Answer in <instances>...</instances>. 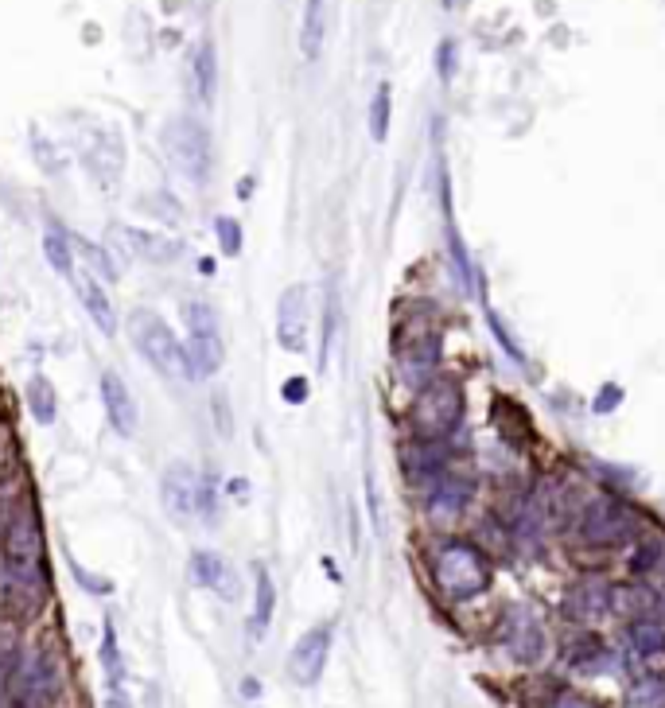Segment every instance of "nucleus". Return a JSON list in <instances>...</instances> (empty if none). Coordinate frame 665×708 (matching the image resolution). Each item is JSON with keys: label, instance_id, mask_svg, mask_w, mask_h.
<instances>
[{"label": "nucleus", "instance_id": "1", "mask_svg": "<svg viewBox=\"0 0 665 708\" xmlns=\"http://www.w3.org/2000/svg\"><path fill=\"white\" fill-rule=\"evenodd\" d=\"M0 553H4V572H8V584L16 592H24L28 600L43 596L47 588V545H43V526H39V514H35V502L24 498L8 526H4V541H0Z\"/></svg>", "mask_w": 665, "mask_h": 708}, {"label": "nucleus", "instance_id": "2", "mask_svg": "<svg viewBox=\"0 0 665 708\" xmlns=\"http://www.w3.org/2000/svg\"><path fill=\"white\" fill-rule=\"evenodd\" d=\"M432 584L448 603H467L483 596L490 588V561L487 553L463 537H448L432 549Z\"/></svg>", "mask_w": 665, "mask_h": 708}, {"label": "nucleus", "instance_id": "3", "mask_svg": "<svg viewBox=\"0 0 665 708\" xmlns=\"http://www.w3.org/2000/svg\"><path fill=\"white\" fill-rule=\"evenodd\" d=\"M125 331H129V339H133L137 354L152 366V370H160L164 378H175V382L187 378L183 343L175 339L172 323L160 316V312H152V308H133L129 319H125Z\"/></svg>", "mask_w": 665, "mask_h": 708}, {"label": "nucleus", "instance_id": "4", "mask_svg": "<svg viewBox=\"0 0 665 708\" xmlns=\"http://www.w3.org/2000/svg\"><path fill=\"white\" fill-rule=\"evenodd\" d=\"M463 421V386L455 378H432L417 390L409 425L417 440H448Z\"/></svg>", "mask_w": 665, "mask_h": 708}, {"label": "nucleus", "instance_id": "5", "mask_svg": "<svg viewBox=\"0 0 665 708\" xmlns=\"http://www.w3.org/2000/svg\"><path fill=\"white\" fill-rule=\"evenodd\" d=\"M393 358H397L401 378L420 390L424 382L436 378V366H440V327L424 316L401 319L393 335Z\"/></svg>", "mask_w": 665, "mask_h": 708}, {"label": "nucleus", "instance_id": "6", "mask_svg": "<svg viewBox=\"0 0 665 708\" xmlns=\"http://www.w3.org/2000/svg\"><path fill=\"white\" fill-rule=\"evenodd\" d=\"M183 323H187V343H183V358H187V378H210L222 370L226 362V347H222V331H218V312L191 300L183 304Z\"/></svg>", "mask_w": 665, "mask_h": 708}, {"label": "nucleus", "instance_id": "7", "mask_svg": "<svg viewBox=\"0 0 665 708\" xmlns=\"http://www.w3.org/2000/svg\"><path fill=\"white\" fill-rule=\"evenodd\" d=\"M638 514L630 510V502L615 495H595L584 502L580 510V541L595 545V549H615L627 545L630 537L638 533Z\"/></svg>", "mask_w": 665, "mask_h": 708}, {"label": "nucleus", "instance_id": "8", "mask_svg": "<svg viewBox=\"0 0 665 708\" xmlns=\"http://www.w3.org/2000/svg\"><path fill=\"white\" fill-rule=\"evenodd\" d=\"M164 152L175 168L191 183H207L210 168H214V148H210V133L195 121V117H172L160 133Z\"/></svg>", "mask_w": 665, "mask_h": 708}, {"label": "nucleus", "instance_id": "9", "mask_svg": "<svg viewBox=\"0 0 665 708\" xmlns=\"http://www.w3.org/2000/svg\"><path fill=\"white\" fill-rule=\"evenodd\" d=\"M12 693L24 708H51L63 693V666L51 658V650L35 646L24 650L20 666L12 673Z\"/></svg>", "mask_w": 665, "mask_h": 708}, {"label": "nucleus", "instance_id": "10", "mask_svg": "<svg viewBox=\"0 0 665 708\" xmlns=\"http://www.w3.org/2000/svg\"><path fill=\"white\" fill-rule=\"evenodd\" d=\"M498 635H502L506 654H510L518 666H541L545 654H549V631H545L541 615H537L533 607H525V603H514V607L506 611Z\"/></svg>", "mask_w": 665, "mask_h": 708}, {"label": "nucleus", "instance_id": "11", "mask_svg": "<svg viewBox=\"0 0 665 708\" xmlns=\"http://www.w3.org/2000/svg\"><path fill=\"white\" fill-rule=\"evenodd\" d=\"M331 642H335V623H315L312 631L296 638V646L288 654V677L300 689L319 685V677L327 670V658H331Z\"/></svg>", "mask_w": 665, "mask_h": 708}, {"label": "nucleus", "instance_id": "12", "mask_svg": "<svg viewBox=\"0 0 665 708\" xmlns=\"http://www.w3.org/2000/svg\"><path fill=\"white\" fill-rule=\"evenodd\" d=\"M199 495H203V479L195 475V467L183 460H175L164 467L160 475V502L168 510L175 526H187L199 514Z\"/></svg>", "mask_w": 665, "mask_h": 708}, {"label": "nucleus", "instance_id": "13", "mask_svg": "<svg viewBox=\"0 0 665 708\" xmlns=\"http://www.w3.org/2000/svg\"><path fill=\"white\" fill-rule=\"evenodd\" d=\"M109 238L125 257L144 261V265H175L187 253L183 242H175L168 234H156V230H137V226H113Z\"/></svg>", "mask_w": 665, "mask_h": 708}, {"label": "nucleus", "instance_id": "14", "mask_svg": "<svg viewBox=\"0 0 665 708\" xmlns=\"http://www.w3.org/2000/svg\"><path fill=\"white\" fill-rule=\"evenodd\" d=\"M187 576H191V584L214 592L218 600L226 603L242 600V576H238V568L230 565L222 553H214V549H195L191 561H187Z\"/></svg>", "mask_w": 665, "mask_h": 708}, {"label": "nucleus", "instance_id": "15", "mask_svg": "<svg viewBox=\"0 0 665 708\" xmlns=\"http://www.w3.org/2000/svg\"><path fill=\"white\" fill-rule=\"evenodd\" d=\"M308 319H312V312H308V288L292 284L277 300V343L284 351L292 354L308 351V327H312Z\"/></svg>", "mask_w": 665, "mask_h": 708}, {"label": "nucleus", "instance_id": "16", "mask_svg": "<svg viewBox=\"0 0 665 708\" xmlns=\"http://www.w3.org/2000/svg\"><path fill=\"white\" fill-rule=\"evenodd\" d=\"M611 611V584L603 576H584L576 580L568 592H564V603H560V615L568 623H580L588 627L595 619H603Z\"/></svg>", "mask_w": 665, "mask_h": 708}, {"label": "nucleus", "instance_id": "17", "mask_svg": "<svg viewBox=\"0 0 665 708\" xmlns=\"http://www.w3.org/2000/svg\"><path fill=\"white\" fill-rule=\"evenodd\" d=\"M102 405H105V417H109V425H113V432L117 436H137L140 428V409H137V397H133V390L125 386V378L117 374V370H105L102 374Z\"/></svg>", "mask_w": 665, "mask_h": 708}, {"label": "nucleus", "instance_id": "18", "mask_svg": "<svg viewBox=\"0 0 665 708\" xmlns=\"http://www.w3.org/2000/svg\"><path fill=\"white\" fill-rule=\"evenodd\" d=\"M467 502H471V483L444 471V475H436V479L428 483L424 510H428V518H432L436 526H448V522H455V518L467 510Z\"/></svg>", "mask_w": 665, "mask_h": 708}, {"label": "nucleus", "instance_id": "19", "mask_svg": "<svg viewBox=\"0 0 665 708\" xmlns=\"http://www.w3.org/2000/svg\"><path fill=\"white\" fill-rule=\"evenodd\" d=\"M611 611L619 619H627V623H646V619H658L662 600H658V592L650 584H638V580L611 584Z\"/></svg>", "mask_w": 665, "mask_h": 708}, {"label": "nucleus", "instance_id": "20", "mask_svg": "<svg viewBox=\"0 0 665 708\" xmlns=\"http://www.w3.org/2000/svg\"><path fill=\"white\" fill-rule=\"evenodd\" d=\"M273 611H277V584H273L269 568L253 565V611H249V635L265 638L269 623H273Z\"/></svg>", "mask_w": 665, "mask_h": 708}, {"label": "nucleus", "instance_id": "21", "mask_svg": "<svg viewBox=\"0 0 665 708\" xmlns=\"http://www.w3.org/2000/svg\"><path fill=\"white\" fill-rule=\"evenodd\" d=\"M401 460H405V471H409L413 479L432 483L436 475H444L448 444H444V440H417V444H409V448L401 452Z\"/></svg>", "mask_w": 665, "mask_h": 708}, {"label": "nucleus", "instance_id": "22", "mask_svg": "<svg viewBox=\"0 0 665 708\" xmlns=\"http://www.w3.org/2000/svg\"><path fill=\"white\" fill-rule=\"evenodd\" d=\"M78 300H82L86 316L94 319V327L102 331L105 339H113L117 335V312H113V300H109V292L102 288V281L98 277H82L78 281Z\"/></svg>", "mask_w": 665, "mask_h": 708}, {"label": "nucleus", "instance_id": "23", "mask_svg": "<svg viewBox=\"0 0 665 708\" xmlns=\"http://www.w3.org/2000/svg\"><path fill=\"white\" fill-rule=\"evenodd\" d=\"M568 666L580 673V677H599V673L615 670V650L603 642V638L595 635H584L576 646H572V654H568Z\"/></svg>", "mask_w": 665, "mask_h": 708}, {"label": "nucleus", "instance_id": "24", "mask_svg": "<svg viewBox=\"0 0 665 708\" xmlns=\"http://www.w3.org/2000/svg\"><path fill=\"white\" fill-rule=\"evenodd\" d=\"M24 397H28V409H32V417L39 425H51V421L59 417V393H55L47 374H32Z\"/></svg>", "mask_w": 665, "mask_h": 708}, {"label": "nucleus", "instance_id": "25", "mask_svg": "<svg viewBox=\"0 0 665 708\" xmlns=\"http://www.w3.org/2000/svg\"><path fill=\"white\" fill-rule=\"evenodd\" d=\"M630 708H665V677L662 673H638L627 685Z\"/></svg>", "mask_w": 665, "mask_h": 708}, {"label": "nucleus", "instance_id": "26", "mask_svg": "<svg viewBox=\"0 0 665 708\" xmlns=\"http://www.w3.org/2000/svg\"><path fill=\"white\" fill-rule=\"evenodd\" d=\"M627 642H630V654H638V658H654V654H662V650H665L662 623H658V619H646V623H630Z\"/></svg>", "mask_w": 665, "mask_h": 708}, {"label": "nucleus", "instance_id": "27", "mask_svg": "<svg viewBox=\"0 0 665 708\" xmlns=\"http://www.w3.org/2000/svg\"><path fill=\"white\" fill-rule=\"evenodd\" d=\"M323 0H308L304 4V28H300V51L304 59H319L323 51Z\"/></svg>", "mask_w": 665, "mask_h": 708}, {"label": "nucleus", "instance_id": "28", "mask_svg": "<svg viewBox=\"0 0 665 708\" xmlns=\"http://www.w3.org/2000/svg\"><path fill=\"white\" fill-rule=\"evenodd\" d=\"M43 253H47V265H51L59 277L74 281V246H70V238L63 230H47V234H43Z\"/></svg>", "mask_w": 665, "mask_h": 708}, {"label": "nucleus", "instance_id": "29", "mask_svg": "<svg viewBox=\"0 0 665 708\" xmlns=\"http://www.w3.org/2000/svg\"><path fill=\"white\" fill-rule=\"evenodd\" d=\"M448 253H452V269H455V281H459V288L463 292H471L475 288V265H471V253H467V246H463V238H459V230H455V218L452 211H448Z\"/></svg>", "mask_w": 665, "mask_h": 708}, {"label": "nucleus", "instance_id": "30", "mask_svg": "<svg viewBox=\"0 0 665 708\" xmlns=\"http://www.w3.org/2000/svg\"><path fill=\"white\" fill-rule=\"evenodd\" d=\"M191 71H195V90H199V98L210 102V98H214V86H218V67H214V47H210V43H199Z\"/></svg>", "mask_w": 665, "mask_h": 708}, {"label": "nucleus", "instance_id": "31", "mask_svg": "<svg viewBox=\"0 0 665 708\" xmlns=\"http://www.w3.org/2000/svg\"><path fill=\"white\" fill-rule=\"evenodd\" d=\"M662 553H665V537H642L638 549L630 553V572L634 576H650L658 568V561H662Z\"/></svg>", "mask_w": 665, "mask_h": 708}, {"label": "nucleus", "instance_id": "32", "mask_svg": "<svg viewBox=\"0 0 665 708\" xmlns=\"http://www.w3.org/2000/svg\"><path fill=\"white\" fill-rule=\"evenodd\" d=\"M389 82H382L378 90H374V102H370V137L382 144L389 137Z\"/></svg>", "mask_w": 665, "mask_h": 708}, {"label": "nucleus", "instance_id": "33", "mask_svg": "<svg viewBox=\"0 0 665 708\" xmlns=\"http://www.w3.org/2000/svg\"><path fill=\"white\" fill-rule=\"evenodd\" d=\"M214 238H218V249L226 253V257H238L242 253V226L234 222V218H214Z\"/></svg>", "mask_w": 665, "mask_h": 708}, {"label": "nucleus", "instance_id": "34", "mask_svg": "<svg viewBox=\"0 0 665 708\" xmlns=\"http://www.w3.org/2000/svg\"><path fill=\"white\" fill-rule=\"evenodd\" d=\"M487 319H490V331H494V339L502 343V351H506V358L514 362V366H525V354H522V343L506 331V323H502V316H494V312H487Z\"/></svg>", "mask_w": 665, "mask_h": 708}, {"label": "nucleus", "instance_id": "35", "mask_svg": "<svg viewBox=\"0 0 665 708\" xmlns=\"http://www.w3.org/2000/svg\"><path fill=\"white\" fill-rule=\"evenodd\" d=\"M619 405H623V386H615V382H607L603 390L595 393L592 413H595V417H607V413H615Z\"/></svg>", "mask_w": 665, "mask_h": 708}, {"label": "nucleus", "instance_id": "36", "mask_svg": "<svg viewBox=\"0 0 665 708\" xmlns=\"http://www.w3.org/2000/svg\"><path fill=\"white\" fill-rule=\"evenodd\" d=\"M214 428L230 440L234 436V417H230V393L226 390H218L214 393Z\"/></svg>", "mask_w": 665, "mask_h": 708}, {"label": "nucleus", "instance_id": "37", "mask_svg": "<svg viewBox=\"0 0 665 708\" xmlns=\"http://www.w3.org/2000/svg\"><path fill=\"white\" fill-rule=\"evenodd\" d=\"M545 708H599V701H592L588 693H576V689H560V693L549 697Z\"/></svg>", "mask_w": 665, "mask_h": 708}, {"label": "nucleus", "instance_id": "38", "mask_svg": "<svg viewBox=\"0 0 665 708\" xmlns=\"http://www.w3.org/2000/svg\"><path fill=\"white\" fill-rule=\"evenodd\" d=\"M102 662L105 670H109V677L117 681V673H121V658H117V635H113V627L105 623V638H102Z\"/></svg>", "mask_w": 665, "mask_h": 708}, {"label": "nucleus", "instance_id": "39", "mask_svg": "<svg viewBox=\"0 0 665 708\" xmlns=\"http://www.w3.org/2000/svg\"><path fill=\"white\" fill-rule=\"evenodd\" d=\"M436 71H440L444 82H452V74H455V39H444V43H440V51H436Z\"/></svg>", "mask_w": 665, "mask_h": 708}, {"label": "nucleus", "instance_id": "40", "mask_svg": "<svg viewBox=\"0 0 665 708\" xmlns=\"http://www.w3.org/2000/svg\"><path fill=\"white\" fill-rule=\"evenodd\" d=\"M284 401H292V405H300V401H304V397H308V378H288V382H284Z\"/></svg>", "mask_w": 665, "mask_h": 708}, {"label": "nucleus", "instance_id": "41", "mask_svg": "<svg viewBox=\"0 0 665 708\" xmlns=\"http://www.w3.org/2000/svg\"><path fill=\"white\" fill-rule=\"evenodd\" d=\"M650 580H654V584H658V588H654V592H658V600H662V607H665V553H662V561H658V568H654V572H650Z\"/></svg>", "mask_w": 665, "mask_h": 708}, {"label": "nucleus", "instance_id": "42", "mask_svg": "<svg viewBox=\"0 0 665 708\" xmlns=\"http://www.w3.org/2000/svg\"><path fill=\"white\" fill-rule=\"evenodd\" d=\"M242 697H249V701H257V697H261V681H257V677H245V681H242Z\"/></svg>", "mask_w": 665, "mask_h": 708}, {"label": "nucleus", "instance_id": "43", "mask_svg": "<svg viewBox=\"0 0 665 708\" xmlns=\"http://www.w3.org/2000/svg\"><path fill=\"white\" fill-rule=\"evenodd\" d=\"M249 191H253V179H242V183H238V195H242V199H249Z\"/></svg>", "mask_w": 665, "mask_h": 708}, {"label": "nucleus", "instance_id": "44", "mask_svg": "<svg viewBox=\"0 0 665 708\" xmlns=\"http://www.w3.org/2000/svg\"><path fill=\"white\" fill-rule=\"evenodd\" d=\"M444 4H448V8H452V0H444Z\"/></svg>", "mask_w": 665, "mask_h": 708}]
</instances>
